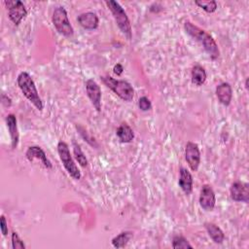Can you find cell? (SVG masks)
I'll return each mask as SVG.
<instances>
[{
  "mask_svg": "<svg viewBox=\"0 0 249 249\" xmlns=\"http://www.w3.org/2000/svg\"><path fill=\"white\" fill-rule=\"evenodd\" d=\"M105 4L107 5L108 9L111 11L116 23L118 25V27L120 28V30L122 31V33L128 39H131V25H130V21L128 19V17L126 15V13L124 12V10L122 8V6L113 0H109V1H105Z\"/></svg>",
  "mask_w": 249,
  "mask_h": 249,
  "instance_id": "4",
  "label": "cell"
},
{
  "mask_svg": "<svg viewBox=\"0 0 249 249\" xmlns=\"http://www.w3.org/2000/svg\"><path fill=\"white\" fill-rule=\"evenodd\" d=\"M199 205L205 211H212L215 207L216 196L213 189L210 185L204 184L201 187L199 195Z\"/></svg>",
  "mask_w": 249,
  "mask_h": 249,
  "instance_id": "10",
  "label": "cell"
},
{
  "mask_svg": "<svg viewBox=\"0 0 249 249\" xmlns=\"http://www.w3.org/2000/svg\"><path fill=\"white\" fill-rule=\"evenodd\" d=\"M191 76H192V83L196 86H201L205 83L206 81V71L205 69L196 64L195 65L193 68H192V73H191Z\"/></svg>",
  "mask_w": 249,
  "mask_h": 249,
  "instance_id": "19",
  "label": "cell"
},
{
  "mask_svg": "<svg viewBox=\"0 0 249 249\" xmlns=\"http://www.w3.org/2000/svg\"><path fill=\"white\" fill-rule=\"evenodd\" d=\"M113 71H114V73H115L116 75L120 76V75H122V73H123V71H124V67H123V65H122L121 63H117V64L114 66Z\"/></svg>",
  "mask_w": 249,
  "mask_h": 249,
  "instance_id": "27",
  "label": "cell"
},
{
  "mask_svg": "<svg viewBox=\"0 0 249 249\" xmlns=\"http://www.w3.org/2000/svg\"><path fill=\"white\" fill-rule=\"evenodd\" d=\"M0 230H1V232L4 236H6L8 234V224H7V221H6V218L4 215L1 216V222H0Z\"/></svg>",
  "mask_w": 249,
  "mask_h": 249,
  "instance_id": "26",
  "label": "cell"
},
{
  "mask_svg": "<svg viewBox=\"0 0 249 249\" xmlns=\"http://www.w3.org/2000/svg\"><path fill=\"white\" fill-rule=\"evenodd\" d=\"M6 124H7L9 133H10L11 141H12V148L16 149L18 147V140H19V134H18V122H17L16 116L14 114H9L6 117Z\"/></svg>",
  "mask_w": 249,
  "mask_h": 249,
  "instance_id": "15",
  "label": "cell"
},
{
  "mask_svg": "<svg viewBox=\"0 0 249 249\" xmlns=\"http://www.w3.org/2000/svg\"><path fill=\"white\" fill-rule=\"evenodd\" d=\"M4 4L8 9L9 18L14 24L18 25L22 18H24L27 15V11L23 3L19 0H8L5 1Z\"/></svg>",
  "mask_w": 249,
  "mask_h": 249,
  "instance_id": "7",
  "label": "cell"
},
{
  "mask_svg": "<svg viewBox=\"0 0 249 249\" xmlns=\"http://www.w3.org/2000/svg\"><path fill=\"white\" fill-rule=\"evenodd\" d=\"M195 4L204 10L206 13H214L217 9V3L214 0H207V1H202V0H196Z\"/></svg>",
  "mask_w": 249,
  "mask_h": 249,
  "instance_id": "22",
  "label": "cell"
},
{
  "mask_svg": "<svg viewBox=\"0 0 249 249\" xmlns=\"http://www.w3.org/2000/svg\"><path fill=\"white\" fill-rule=\"evenodd\" d=\"M12 247L14 249H24L25 248L23 241L19 238L18 232H16V231L12 232Z\"/></svg>",
  "mask_w": 249,
  "mask_h": 249,
  "instance_id": "24",
  "label": "cell"
},
{
  "mask_svg": "<svg viewBox=\"0 0 249 249\" xmlns=\"http://www.w3.org/2000/svg\"><path fill=\"white\" fill-rule=\"evenodd\" d=\"M138 107L142 111H148L152 108V103L148 97L142 96L138 99Z\"/></svg>",
  "mask_w": 249,
  "mask_h": 249,
  "instance_id": "25",
  "label": "cell"
},
{
  "mask_svg": "<svg viewBox=\"0 0 249 249\" xmlns=\"http://www.w3.org/2000/svg\"><path fill=\"white\" fill-rule=\"evenodd\" d=\"M230 195L232 200L242 201L247 203L249 201V187L247 183L243 182H233L230 188Z\"/></svg>",
  "mask_w": 249,
  "mask_h": 249,
  "instance_id": "11",
  "label": "cell"
},
{
  "mask_svg": "<svg viewBox=\"0 0 249 249\" xmlns=\"http://www.w3.org/2000/svg\"><path fill=\"white\" fill-rule=\"evenodd\" d=\"M25 156H26V159L29 160V161H32L34 160L35 159L39 160L42 164L50 169L53 167V164L52 162L49 160V159L47 158V155L46 153L44 152V150L41 148V147H38V146H30L28 147L26 153H25Z\"/></svg>",
  "mask_w": 249,
  "mask_h": 249,
  "instance_id": "12",
  "label": "cell"
},
{
  "mask_svg": "<svg viewBox=\"0 0 249 249\" xmlns=\"http://www.w3.org/2000/svg\"><path fill=\"white\" fill-rule=\"evenodd\" d=\"M178 185L187 196H189L193 191V176L190 171L184 167L180 168Z\"/></svg>",
  "mask_w": 249,
  "mask_h": 249,
  "instance_id": "16",
  "label": "cell"
},
{
  "mask_svg": "<svg viewBox=\"0 0 249 249\" xmlns=\"http://www.w3.org/2000/svg\"><path fill=\"white\" fill-rule=\"evenodd\" d=\"M184 29L187 34H189L192 38H194L203 47L205 52L209 54V56L212 59H217L219 57L220 51L218 45L209 33L195 25L189 20H187L184 23Z\"/></svg>",
  "mask_w": 249,
  "mask_h": 249,
  "instance_id": "1",
  "label": "cell"
},
{
  "mask_svg": "<svg viewBox=\"0 0 249 249\" xmlns=\"http://www.w3.org/2000/svg\"><path fill=\"white\" fill-rule=\"evenodd\" d=\"M52 21L58 33L62 34L63 36L70 37L74 34V29L69 21L67 12L62 6L54 8L52 16Z\"/></svg>",
  "mask_w": 249,
  "mask_h": 249,
  "instance_id": "6",
  "label": "cell"
},
{
  "mask_svg": "<svg viewBox=\"0 0 249 249\" xmlns=\"http://www.w3.org/2000/svg\"><path fill=\"white\" fill-rule=\"evenodd\" d=\"M18 86L20 89L23 95L39 110L42 111L44 108L41 97L39 96L37 88L32 77L27 72H20L17 79Z\"/></svg>",
  "mask_w": 249,
  "mask_h": 249,
  "instance_id": "2",
  "label": "cell"
},
{
  "mask_svg": "<svg viewBox=\"0 0 249 249\" xmlns=\"http://www.w3.org/2000/svg\"><path fill=\"white\" fill-rule=\"evenodd\" d=\"M102 83L112 89L121 99L124 101H131L134 96V89L132 86L124 80H116L111 76H101Z\"/></svg>",
  "mask_w": 249,
  "mask_h": 249,
  "instance_id": "3",
  "label": "cell"
},
{
  "mask_svg": "<svg viewBox=\"0 0 249 249\" xmlns=\"http://www.w3.org/2000/svg\"><path fill=\"white\" fill-rule=\"evenodd\" d=\"M204 227L208 232V235L215 243L220 244L224 241L225 234H224L223 231L217 225H215L213 223H205Z\"/></svg>",
  "mask_w": 249,
  "mask_h": 249,
  "instance_id": "18",
  "label": "cell"
},
{
  "mask_svg": "<svg viewBox=\"0 0 249 249\" xmlns=\"http://www.w3.org/2000/svg\"><path fill=\"white\" fill-rule=\"evenodd\" d=\"M57 153H58L59 159H60L64 168L68 172V174L73 179L79 180L81 178V172L70 154L68 145L64 141H59L57 143Z\"/></svg>",
  "mask_w": 249,
  "mask_h": 249,
  "instance_id": "5",
  "label": "cell"
},
{
  "mask_svg": "<svg viewBox=\"0 0 249 249\" xmlns=\"http://www.w3.org/2000/svg\"><path fill=\"white\" fill-rule=\"evenodd\" d=\"M245 88L248 89V79H246V81H245Z\"/></svg>",
  "mask_w": 249,
  "mask_h": 249,
  "instance_id": "28",
  "label": "cell"
},
{
  "mask_svg": "<svg viewBox=\"0 0 249 249\" xmlns=\"http://www.w3.org/2000/svg\"><path fill=\"white\" fill-rule=\"evenodd\" d=\"M86 91L93 107L96 109L97 112H100L101 111V89L98 84L94 80L89 79L86 82Z\"/></svg>",
  "mask_w": 249,
  "mask_h": 249,
  "instance_id": "9",
  "label": "cell"
},
{
  "mask_svg": "<svg viewBox=\"0 0 249 249\" xmlns=\"http://www.w3.org/2000/svg\"><path fill=\"white\" fill-rule=\"evenodd\" d=\"M132 236L133 233L131 231H122L112 238V245L115 248H123L127 244Z\"/></svg>",
  "mask_w": 249,
  "mask_h": 249,
  "instance_id": "20",
  "label": "cell"
},
{
  "mask_svg": "<svg viewBox=\"0 0 249 249\" xmlns=\"http://www.w3.org/2000/svg\"><path fill=\"white\" fill-rule=\"evenodd\" d=\"M116 134L119 138V140L122 143H129L134 138V133L132 128L125 123H123L116 131Z\"/></svg>",
  "mask_w": 249,
  "mask_h": 249,
  "instance_id": "17",
  "label": "cell"
},
{
  "mask_svg": "<svg viewBox=\"0 0 249 249\" xmlns=\"http://www.w3.org/2000/svg\"><path fill=\"white\" fill-rule=\"evenodd\" d=\"M77 20L83 28L89 29V30L96 29L98 27V23H99V18H98L97 15L92 12L82 13L81 15L78 16Z\"/></svg>",
  "mask_w": 249,
  "mask_h": 249,
  "instance_id": "13",
  "label": "cell"
},
{
  "mask_svg": "<svg viewBox=\"0 0 249 249\" xmlns=\"http://www.w3.org/2000/svg\"><path fill=\"white\" fill-rule=\"evenodd\" d=\"M172 247L174 249L178 248H190L192 249L193 246L189 243V241L182 235H175L172 239Z\"/></svg>",
  "mask_w": 249,
  "mask_h": 249,
  "instance_id": "23",
  "label": "cell"
},
{
  "mask_svg": "<svg viewBox=\"0 0 249 249\" xmlns=\"http://www.w3.org/2000/svg\"><path fill=\"white\" fill-rule=\"evenodd\" d=\"M216 95L224 106H229L231 104V98H232V89L229 83H221L216 88Z\"/></svg>",
  "mask_w": 249,
  "mask_h": 249,
  "instance_id": "14",
  "label": "cell"
},
{
  "mask_svg": "<svg viewBox=\"0 0 249 249\" xmlns=\"http://www.w3.org/2000/svg\"><path fill=\"white\" fill-rule=\"evenodd\" d=\"M72 147H73V153H74L75 159L77 160V161L79 162V164L81 166L86 167L88 165V160H87L85 154L83 153L80 145L75 140H73L72 141Z\"/></svg>",
  "mask_w": 249,
  "mask_h": 249,
  "instance_id": "21",
  "label": "cell"
},
{
  "mask_svg": "<svg viewBox=\"0 0 249 249\" xmlns=\"http://www.w3.org/2000/svg\"><path fill=\"white\" fill-rule=\"evenodd\" d=\"M185 159L193 171H197L200 163V152L196 143L187 142L185 147Z\"/></svg>",
  "mask_w": 249,
  "mask_h": 249,
  "instance_id": "8",
  "label": "cell"
}]
</instances>
